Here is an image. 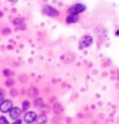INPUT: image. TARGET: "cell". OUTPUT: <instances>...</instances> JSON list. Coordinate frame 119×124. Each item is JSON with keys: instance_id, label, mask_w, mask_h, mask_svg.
<instances>
[{"instance_id": "1", "label": "cell", "mask_w": 119, "mask_h": 124, "mask_svg": "<svg viewBox=\"0 0 119 124\" xmlns=\"http://www.w3.org/2000/svg\"><path fill=\"white\" fill-rule=\"evenodd\" d=\"M84 9H85V6H84V5H82V4H77V5H74L72 7H70L69 8V13L77 15L78 13H82Z\"/></svg>"}, {"instance_id": "2", "label": "cell", "mask_w": 119, "mask_h": 124, "mask_svg": "<svg viewBox=\"0 0 119 124\" xmlns=\"http://www.w3.org/2000/svg\"><path fill=\"white\" fill-rule=\"evenodd\" d=\"M91 43H92V38L89 36V35H86V36H84L83 39L79 41V48L83 49L85 47H89Z\"/></svg>"}, {"instance_id": "3", "label": "cell", "mask_w": 119, "mask_h": 124, "mask_svg": "<svg viewBox=\"0 0 119 124\" xmlns=\"http://www.w3.org/2000/svg\"><path fill=\"white\" fill-rule=\"evenodd\" d=\"M12 109V102L11 101H2L1 104H0V110L2 111V112H7V111H9Z\"/></svg>"}, {"instance_id": "4", "label": "cell", "mask_w": 119, "mask_h": 124, "mask_svg": "<svg viewBox=\"0 0 119 124\" xmlns=\"http://www.w3.org/2000/svg\"><path fill=\"white\" fill-rule=\"evenodd\" d=\"M43 13L49 15V16H56V15L58 14V12L56 11L55 8H53L51 6H47L44 9H43Z\"/></svg>"}, {"instance_id": "5", "label": "cell", "mask_w": 119, "mask_h": 124, "mask_svg": "<svg viewBox=\"0 0 119 124\" xmlns=\"http://www.w3.org/2000/svg\"><path fill=\"white\" fill-rule=\"evenodd\" d=\"M35 119H36V114L33 112V111H29L26 114V116H25V121L27 122V123H33Z\"/></svg>"}, {"instance_id": "6", "label": "cell", "mask_w": 119, "mask_h": 124, "mask_svg": "<svg viewBox=\"0 0 119 124\" xmlns=\"http://www.w3.org/2000/svg\"><path fill=\"white\" fill-rule=\"evenodd\" d=\"M20 112H21V110L19 108H12L9 110V116H11V118H13V119H18L19 116H20Z\"/></svg>"}, {"instance_id": "7", "label": "cell", "mask_w": 119, "mask_h": 124, "mask_svg": "<svg viewBox=\"0 0 119 124\" xmlns=\"http://www.w3.org/2000/svg\"><path fill=\"white\" fill-rule=\"evenodd\" d=\"M77 20H78V16H77V15H75V14H70L69 16L67 18V22H68V23H71V22H76Z\"/></svg>"}, {"instance_id": "8", "label": "cell", "mask_w": 119, "mask_h": 124, "mask_svg": "<svg viewBox=\"0 0 119 124\" xmlns=\"http://www.w3.org/2000/svg\"><path fill=\"white\" fill-rule=\"evenodd\" d=\"M14 23L16 25V27H19V23H20V28H25V26H23V21H22V19H15L14 20Z\"/></svg>"}, {"instance_id": "9", "label": "cell", "mask_w": 119, "mask_h": 124, "mask_svg": "<svg viewBox=\"0 0 119 124\" xmlns=\"http://www.w3.org/2000/svg\"><path fill=\"white\" fill-rule=\"evenodd\" d=\"M46 121H47V118L44 117V116H41V117H40V119H39V124H43Z\"/></svg>"}, {"instance_id": "10", "label": "cell", "mask_w": 119, "mask_h": 124, "mask_svg": "<svg viewBox=\"0 0 119 124\" xmlns=\"http://www.w3.org/2000/svg\"><path fill=\"white\" fill-rule=\"evenodd\" d=\"M0 124H8V122L5 117H0Z\"/></svg>"}, {"instance_id": "11", "label": "cell", "mask_w": 119, "mask_h": 124, "mask_svg": "<svg viewBox=\"0 0 119 124\" xmlns=\"http://www.w3.org/2000/svg\"><path fill=\"white\" fill-rule=\"evenodd\" d=\"M28 107H29V102H23V110H27L28 109Z\"/></svg>"}, {"instance_id": "12", "label": "cell", "mask_w": 119, "mask_h": 124, "mask_svg": "<svg viewBox=\"0 0 119 124\" xmlns=\"http://www.w3.org/2000/svg\"><path fill=\"white\" fill-rule=\"evenodd\" d=\"M2 98H4V91H2V90L0 89V101H1Z\"/></svg>"}, {"instance_id": "13", "label": "cell", "mask_w": 119, "mask_h": 124, "mask_svg": "<svg viewBox=\"0 0 119 124\" xmlns=\"http://www.w3.org/2000/svg\"><path fill=\"white\" fill-rule=\"evenodd\" d=\"M13 124H21V121H20V119H16V121H15Z\"/></svg>"}, {"instance_id": "14", "label": "cell", "mask_w": 119, "mask_h": 124, "mask_svg": "<svg viewBox=\"0 0 119 124\" xmlns=\"http://www.w3.org/2000/svg\"><path fill=\"white\" fill-rule=\"evenodd\" d=\"M12 83H13L12 81H7V85H9V84H12Z\"/></svg>"}, {"instance_id": "15", "label": "cell", "mask_w": 119, "mask_h": 124, "mask_svg": "<svg viewBox=\"0 0 119 124\" xmlns=\"http://www.w3.org/2000/svg\"><path fill=\"white\" fill-rule=\"evenodd\" d=\"M1 16H2V12L0 11V18H1Z\"/></svg>"}, {"instance_id": "16", "label": "cell", "mask_w": 119, "mask_h": 124, "mask_svg": "<svg viewBox=\"0 0 119 124\" xmlns=\"http://www.w3.org/2000/svg\"><path fill=\"white\" fill-rule=\"evenodd\" d=\"M9 1H12V2H15V1H16V0H9Z\"/></svg>"}, {"instance_id": "17", "label": "cell", "mask_w": 119, "mask_h": 124, "mask_svg": "<svg viewBox=\"0 0 119 124\" xmlns=\"http://www.w3.org/2000/svg\"><path fill=\"white\" fill-rule=\"evenodd\" d=\"M116 34H117V35H119V31H118V32H117V33H116Z\"/></svg>"}]
</instances>
